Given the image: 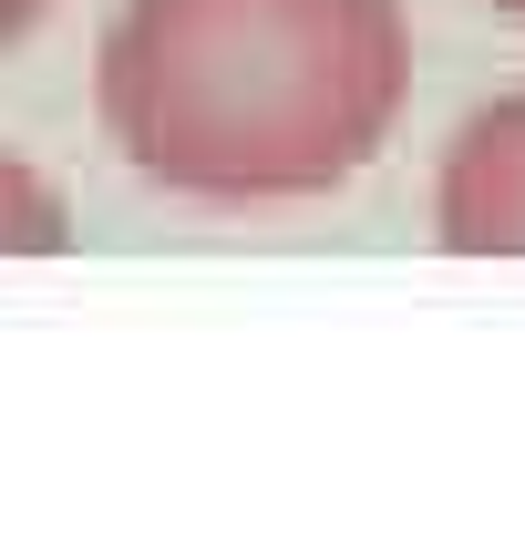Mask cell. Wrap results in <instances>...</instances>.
<instances>
[{
    "label": "cell",
    "mask_w": 525,
    "mask_h": 555,
    "mask_svg": "<svg viewBox=\"0 0 525 555\" xmlns=\"http://www.w3.org/2000/svg\"><path fill=\"white\" fill-rule=\"evenodd\" d=\"M41 11H52V0H0V41H21V31H31Z\"/></svg>",
    "instance_id": "cell-4"
},
{
    "label": "cell",
    "mask_w": 525,
    "mask_h": 555,
    "mask_svg": "<svg viewBox=\"0 0 525 555\" xmlns=\"http://www.w3.org/2000/svg\"><path fill=\"white\" fill-rule=\"evenodd\" d=\"M485 11H505V21H525V0H485Z\"/></svg>",
    "instance_id": "cell-5"
},
{
    "label": "cell",
    "mask_w": 525,
    "mask_h": 555,
    "mask_svg": "<svg viewBox=\"0 0 525 555\" xmlns=\"http://www.w3.org/2000/svg\"><path fill=\"white\" fill-rule=\"evenodd\" d=\"M433 237L453 258H525V93H495L453 124L433 176Z\"/></svg>",
    "instance_id": "cell-2"
},
{
    "label": "cell",
    "mask_w": 525,
    "mask_h": 555,
    "mask_svg": "<svg viewBox=\"0 0 525 555\" xmlns=\"http://www.w3.org/2000/svg\"><path fill=\"white\" fill-rule=\"evenodd\" d=\"M93 93L165 196H330L412 103V21L402 0H124Z\"/></svg>",
    "instance_id": "cell-1"
},
{
    "label": "cell",
    "mask_w": 525,
    "mask_h": 555,
    "mask_svg": "<svg viewBox=\"0 0 525 555\" xmlns=\"http://www.w3.org/2000/svg\"><path fill=\"white\" fill-rule=\"evenodd\" d=\"M62 247H73L62 196H52L21 155H0V258H62Z\"/></svg>",
    "instance_id": "cell-3"
}]
</instances>
